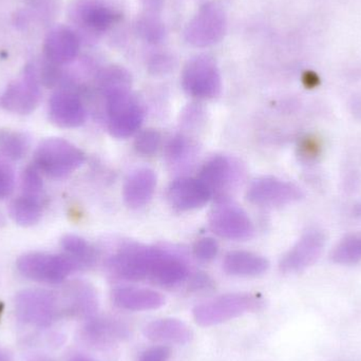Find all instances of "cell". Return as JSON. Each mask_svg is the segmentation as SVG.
Segmentation results:
<instances>
[{
    "label": "cell",
    "mask_w": 361,
    "mask_h": 361,
    "mask_svg": "<svg viewBox=\"0 0 361 361\" xmlns=\"http://www.w3.org/2000/svg\"><path fill=\"white\" fill-rule=\"evenodd\" d=\"M264 305V300L256 295L233 293L221 295L195 305L192 316L195 324L207 328L260 311Z\"/></svg>",
    "instance_id": "obj_1"
},
{
    "label": "cell",
    "mask_w": 361,
    "mask_h": 361,
    "mask_svg": "<svg viewBox=\"0 0 361 361\" xmlns=\"http://www.w3.org/2000/svg\"><path fill=\"white\" fill-rule=\"evenodd\" d=\"M38 171L51 179H63L78 171L85 162L80 148L61 137L40 142L34 156Z\"/></svg>",
    "instance_id": "obj_2"
},
{
    "label": "cell",
    "mask_w": 361,
    "mask_h": 361,
    "mask_svg": "<svg viewBox=\"0 0 361 361\" xmlns=\"http://www.w3.org/2000/svg\"><path fill=\"white\" fill-rule=\"evenodd\" d=\"M15 313L19 322L34 328L46 329L63 317L57 295L42 288L21 290L15 298Z\"/></svg>",
    "instance_id": "obj_3"
},
{
    "label": "cell",
    "mask_w": 361,
    "mask_h": 361,
    "mask_svg": "<svg viewBox=\"0 0 361 361\" xmlns=\"http://www.w3.org/2000/svg\"><path fill=\"white\" fill-rule=\"evenodd\" d=\"M108 128L118 139H126L137 133L144 120V110L129 87L105 91Z\"/></svg>",
    "instance_id": "obj_4"
},
{
    "label": "cell",
    "mask_w": 361,
    "mask_h": 361,
    "mask_svg": "<svg viewBox=\"0 0 361 361\" xmlns=\"http://www.w3.org/2000/svg\"><path fill=\"white\" fill-rule=\"evenodd\" d=\"M19 273L32 281L59 284L78 271L73 262L63 255L30 252L17 260Z\"/></svg>",
    "instance_id": "obj_5"
},
{
    "label": "cell",
    "mask_w": 361,
    "mask_h": 361,
    "mask_svg": "<svg viewBox=\"0 0 361 361\" xmlns=\"http://www.w3.org/2000/svg\"><path fill=\"white\" fill-rule=\"evenodd\" d=\"M226 27V16L222 8L214 2H207L185 27V40L197 48L214 46L224 37Z\"/></svg>",
    "instance_id": "obj_6"
},
{
    "label": "cell",
    "mask_w": 361,
    "mask_h": 361,
    "mask_svg": "<svg viewBox=\"0 0 361 361\" xmlns=\"http://www.w3.org/2000/svg\"><path fill=\"white\" fill-rule=\"evenodd\" d=\"M182 86L191 97L208 99L218 97L222 88L220 71L212 57H193L182 72Z\"/></svg>",
    "instance_id": "obj_7"
},
{
    "label": "cell",
    "mask_w": 361,
    "mask_h": 361,
    "mask_svg": "<svg viewBox=\"0 0 361 361\" xmlns=\"http://www.w3.org/2000/svg\"><path fill=\"white\" fill-rule=\"evenodd\" d=\"M209 224L219 237L244 241L254 235V225L248 214L228 200H221L212 208Z\"/></svg>",
    "instance_id": "obj_8"
},
{
    "label": "cell",
    "mask_w": 361,
    "mask_h": 361,
    "mask_svg": "<svg viewBox=\"0 0 361 361\" xmlns=\"http://www.w3.org/2000/svg\"><path fill=\"white\" fill-rule=\"evenodd\" d=\"M39 80L35 68L27 66L19 80L6 87L0 97V106L12 114H30L40 101Z\"/></svg>",
    "instance_id": "obj_9"
},
{
    "label": "cell",
    "mask_w": 361,
    "mask_h": 361,
    "mask_svg": "<svg viewBox=\"0 0 361 361\" xmlns=\"http://www.w3.org/2000/svg\"><path fill=\"white\" fill-rule=\"evenodd\" d=\"M158 248L126 247L108 261L110 273L127 281H141L150 276Z\"/></svg>",
    "instance_id": "obj_10"
},
{
    "label": "cell",
    "mask_w": 361,
    "mask_h": 361,
    "mask_svg": "<svg viewBox=\"0 0 361 361\" xmlns=\"http://www.w3.org/2000/svg\"><path fill=\"white\" fill-rule=\"evenodd\" d=\"M303 193L299 187L273 177L260 178L250 184L248 201L259 206H281L298 201Z\"/></svg>",
    "instance_id": "obj_11"
},
{
    "label": "cell",
    "mask_w": 361,
    "mask_h": 361,
    "mask_svg": "<svg viewBox=\"0 0 361 361\" xmlns=\"http://www.w3.org/2000/svg\"><path fill=\"white\" fill-rule=\"evenodd\" d=\"M71 16L84 29L102 33L118 21L120 13L108 0H78Z\"/></svg>",
    "instance_id": "obj_12"
},
{
    "label": "cell",
    "mask_w": 361,
    "mask_h": 361,
    "mask_svg": "<svg viewBox=\"0 0 361 361\" xmlns=\"http://www.w3.org/2000/svg\"><path fill=\"white\" fill-rule=\"evenodd\" d=\"M129 336V329L125 322L114 317H93L86 320L80 337L87 345L105 348L120 343Z\"/></svg>",
    "instance_id": "obj_13"
},
{
    "label": "cell",
    "mask_w": 361,
    "mask_h": 361,
    "mask_svg": "<svg viewBox=\"0 0 361 361\" xmlns=\"http://www.w3.org/2000/svg\"><path fill=\"white\" fill-rule=\"evenodd\" d=\"M324 235L320 231L305 233L300 241L282 258L280 269L284 274H296L313 264L322 254Z\"/></svg>",
    "instance_id": "obj_14"
},
{
    "label": "cell",
    "mask_w": 361,
    "mask_h": 361,
    "mask_svg": "<svg viewBox=\"0 0 361 361\" xmlns=\"http://www.w3.org/2000/svg\"><path fill=\"white\" fill-rule=\"evenodd\" d=\"M49 116L56 126L78 128L86 121L87 112L78 95L70 91H59L49 102Z\"/></svg>",
    "instance_id": "obj_15"
},
{
    "label": "cell",
    "mask_w": 361,
    "mask_h": 361,
    "mask_svg": "<svg viewBox=\"0 0 361 361\" xmlns=\"http://www.w3.org/2000/svg\"><path fill=\"white\" fill-rule=\"evenodd\" d=\"M63 317L88 320L97 314L99 307L94 288L85 282L70 284L61 298Z\"/></svg>",
    "instance_id": "obj_16"
},
{
    "label": "cell",
    "mask_w": 361,
    "mask_h": 361,
    "mask_svg": "<svg viewBox=\"0 0 361 361\" xmlns=\"http://www.w3.org/2000/svg\"><path fill=\"white\" fill-rule=\"evenodd\" d=\"M212 191L199 178H180L173 180L169 189V200L180 210L202 207L212 199Z\"/></svg>",
    "instance_id": "obj_17"
},
{
    "label": "cell",
    "mask_w": 361,
    "mask_h": 361,
    "mask_svg": "<svg viewBox=\"0 0 361 361\" xmlns=\"http://www.w3.org/2000/svg\"><path fill=\"white\" fill-rule=\"evenodd\" d=\"M111 300L116 307L125 311L147 312L165 305L164 295L157 290L137 286H120L111 293Z\"/></svg>",
    "instance_id": "obj_18"
},
{
    "label": "cell",
    "mask_w": 361,
    "mask_h": 361,
    "mask_svg": "<svg viewBox=\"0 0 361 361\" xmlns=\"http://www.w3.org/2000/svg\"><path fill=\"white\" fill-rule=\"evenodd\" d=\"M144 335L152 343L164 345H185L192 341V330L178 318H159L146 324Z\"/></svg>",
    "instance_id": "obj_19"
},
{
    "label": "cell",
    "mask_w": 361,
    "mask_h": 361,
    "mask_svg": "<svg viewBox=\"0 0 361 361\" xmlns=\"http://www.w3.org/2000/svg\"><path fill=\"white\" fill-rule=\"evenodd\" d=\"M44 51L47 59L53 65L71 63L80 52V38L70 27H54L47 35Z\"/></svg>",
    "instance_id": "obj_20"
},
{
    "label": "cell",
    "mask_w": 361,
    "mask_h": 361,
    "mask_svg": "<svg viewBox=\"0 0 361 361\" xmlns=\"http://www.w3.org/2000/svg\"><path fill=\"white\" fill-rule=\"evenodd\" d=\"M187 265L178 257L158 248L149 279L163 288H173L188 278Z\"/></svg>",
    "instance_id": "obj_21"
},
{
    "label": "cell",
    "mask_w": 361,
    "mask_h": 361,
    "mask_svg": "<svg viewBox=\"0 0 361 361\" xmlns=\"http://www.w3.org/2000/svg\"><path fill=\"white\" fill-rule=\"evenodd\" d=\"M156 187L157 176L152 169H137L127 178L123 197L131 208H141L149 203Z\"/></svg>",
    "instance_id": "obj_22"
},
{
    "label": "cell",
    "mask_w": 361,
    "mask_h": 361,
    "mask_svg": "<svg viewBox=\"0 0 361 361\" xmlns=\"http://www.w3.org/2000/svg\"><path fill=\"white\" fill-rule=\"evenodd\" d=\"M269 267L264 257L244 250L228 252L223 261L225 273L235 277H258L267 273Z\"/></svg>",
    "instance_id": "obj_23"
},
{
    "label": "cell",
    "mask_w": 361,
    "mask_h": 361,
    "mask_svg": "<svg viewBox=\"0 0 361 361\" xmlns=\"http://www.w3.org/2000/svg\"><path fill=\"white\" fill-rule=\"evenodd\" d=\"M233 175L235 171L231 161L224 156H216L204 164L199 179L214 193L228 186Z\"/></svg>",
    "instance_id": "obj_24"
},
{
    "label": "cell",
    "mask_w": 361,
    "mask_h": 361,
    "mask_svg": "<svg viewBox=\"0 0 361 361\" xmlns=\"http://www.w3.org/2000/svg\"><path fill=\"white\" fill-rule=\"evenodd\" d=\"M8 212L12 220L23 227L37 224L42 216V205L38 197L25 195L13 200Z\"/></svg>",
    "instance_id": "obj_25"
},
{
    "label": "cell",
    "mask_w": 361,
    "mask_h": 361,
    "mask_svg": "<svg viewBox=\"0 0 361 361\" xmlns=\"http://www.w3.org/2000/svg\"><path fill=\"white\" fill-rule=\"evenodd\" d=\"M61 247L66 256L75 264L78 269H88L94 264L97 255L92 246L75 235H67L61 240Z\"/></svg>",
    "instance_id": "obj_26"
},
{
    "label": "cell",
    "mask_w": 361,
    "mask_h": 361,
    "mask_svg": "<svg viewBox=\"0 0 361 361\" xmlns=\"http://www.w3.org/2000/svg\"><path fill=\"white\" fill-rule=\"evenodd\" d=\"M29 149V142L23 133L0 129V156L8 160H20Z\"/></svg>",
    "instance_id": "obj_27"
},
{
    "label": "cell",
    "mask_w": 361,
    "mask_h": 361,
    "mask_svg": "<svg viewBox=\"0 0 361 361\" xmlns=\"http://www.w3.org/2000/svg\"><path fill=\"white\" fill-rule=\"evenodd\" d=\"M137 31L145 42L159 44L165 36L164 23L157 16V13H146L137 21Z\"/></svg>",
    "instance_id": "obj_28"
},
{
    "label": "cell",
    "mask_w": 361,
    "mask_h": 361,
    "mask_svg": "<svg viewBox=\"0 0 361 361\" xmlns=\"http://www.w3.org/2000/svg\"><path fill=\"white\" fill-rule=\"evenodd\" d=\"M333 261L338 264H355L361 261V235L345 238L337 245L332 255Z\"/></svg>",
    "instance_id": "obj_29"
},
{
    "label": "cell",
    "mask_w": 361,
    "mask_h": 361,
    "mask_svg": "<svg viewBox=\"0 0 361 361\" xmlns=\"http://www.w3.org/2000/svg\"><path fill=\"white\" fill-rule=\"evenodd\" d=\"M161 145L160 133L154 129L142 131L135 139V149L143 156H152Z\"/></svg>",
    "instance_id": "obj_30"
},
{
    "label": "cell",
    "mask_w": 361,
    "mask_h": 361,
    "mask_svg": "<svg viewBox=\"0 0 361 361\" xmlns=\"http://www.w3.org/2000/svg\"><path fill=\"white\" fill-rule=\"evenodd\" d=\"M21 186H23V195L38 197L42 192L44 184L37 167L30 166L23 171Z\"/></svg>",
    "instance_id": "obj_31"
},
{
    "label": "cell",
    "mask_w": 361,
    "mask_h": 361,
    "mask_svg": "<svg viewBox=\"0 0 361 361\" xmlns=\"http://www.w3.org/2000/svg\"><path fill=\"white\" fill-rule=\"evenodd\" d=\"M219 252V245L216 240L212 238H202L195 242L193 246V255L197 260L202 262H209L216 258Z\"/></svg>",
    "instance_id": "obj_32"
},
{
    "label": "cell",
    "mask_w": 361,
    "mask_h": 361,
    "mask_svg": "<svg viewBox=\"0 0 361 361\" xmlns=\"http://www.w3.org/2000/svg\"><path fill=\"white\" fill-rule=\"evenodd\" d=\"M322 152V143L319 137L315 135H307L301 140L299 144V152L305 161H315L319 158Z\"/></svg>",
    "instance_id": "obj_33"
},
{
    "label": "cell",
    "mask_w": 361,
    "mask_h": 361,
    "mask_svg": "<svg viewBox=\"0 0 361 361\" xmlns=\"http://www.w3.org/2000/svg\"><path fill=\"white\" fill-rule=\"evenodd\" d=\"M190 142L182 135L173 137L167 146V156L173 162H179L188 157L190 152Z\"/></svg>",
    "instance_id": "obj_34"
},
{
    "label": "cell",
    "mask_w": 361,
    "mask_h": 361,
    "mask_svg": "<svg viewBox=\"0 0 361 361\" xmlns=\"http://www.w3.org/2000/svg\"><path fill=\"white\" fill-rule=\"evenodd\" d=\"M15 177L12 169L0 160V200L6 199L14 189Z\"/></svg>",
    "instance_id": "obj_35"
},
{
    "label": "cell",
    "mask_w": 361,
    "mask_h": 361,
    "mask_svg": "<svg viewBox=\"0 0 361 361\" xmlns=\"http://www.w3.org/2000/svg\"><path fill=\"white\" fill-rule=\"evenodd\" d=\"M171 356V350L169 345H159L146 350L139 361H169Z\"/></svg>",
    "instance_id": "obj_36"
},
{
    "label": "cell",
    "mask_w": 361,
    "mask_h": 361,
    "mask_svg": "<svg viewBox=\"0 0 361 361\" xmlns=\"http://www.w3.org/2000/svg\"><path fill=\"white\" fill-rule=\"evenodd\" d=\"M190 288L195 292H201L212 288V281L206 276L195 275L191 280Z\"/></svg>",
    "instance_id": "obj_37"
},
{
    "label": "cell",
    "mask_w": 361,
    "mask_h": 361,
    "mask_svg": "<svg viewBox=\"0 0 361 361\" xmlns=\"http://www.w3.org/2000/svg\"><path fill=\"white\" fill-rule=\"evenodd\" d=\"M303 82L307 88H315L320 84V78L317 74L309 71L303 75Z\"/></svg>",
    "instance_id": "obj_38"
},
{
    "label": "cell",
    "mask_w": 361,
    "mask_h": 361,
    "mask_svg": "<svg viewBox=\"0 0 361 361\" xmlns=\"http://www.w3.org/2000/svg\"><path fill=\"white\" fill-rule=\"evenodd\" d=\"M148 12L158 13L162 8L163 0H142Z\"/></svg>",
    "instance_id": "obj_39"
},
{
    "label": "cell",
    "mask_w": 361,
    "mask_h": 361,
    "mask_svg": "<svg viewBox=\"0 0 361 361\" xmlns=\"http://www.w3.org/2000/svg\"><path fill=\"white\" fill-rule=\"evenodd\" d=\"M0 361H13V355L6 348L0 347Z\"/></svg>",
    "instance_id": "obj_40"
},
{
    "label": "cell",
    "mask_w": 361,
    "mask_h": 361,
    "mask_svg": "<svg viewBox=\"0 0 361 361\" xmlns=\"http://www.w3.org/2000/svg\"><path fill=\"white\" fill-rule=\"evenodd\" d=\"M68 361H94L91 360L90 357H87L85 355H74L73 357L70 358Z\"/></svg>",
    "instance_id": "obj_41"
}]
</instances>
